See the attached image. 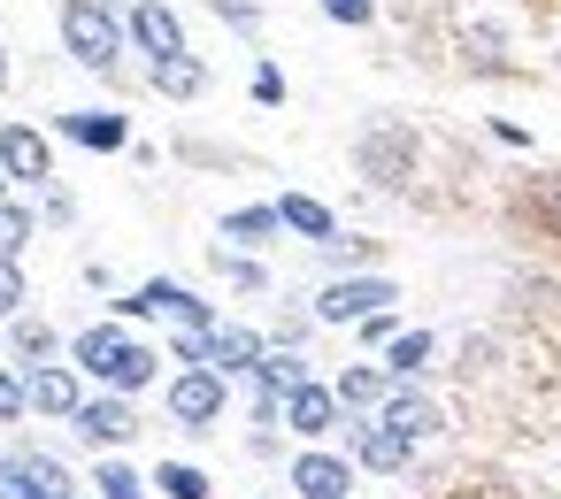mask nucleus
<instances>
[{"label":"nucleus","instance_id":"obj_13","mask_svg":"<svg viewBox=\"0 0 561 499\" xmlns=\"http://www.w3.org/2000/svg\"><path fill=\"white\" fill-rule=\"evenodd\" d=\"M70 430H78V438H93V445H124V438L139 430V415H131V399H124V392H101V399H85V407L70 415Z\"/></svg>","mask_w":561,"mask_h":499},{"label":"nucleus","instance_id":"obj_22","mask_svg":"<svg viewBox=\"0 0 561 499\" xmlns=\"http://www.w3.org/2000/svg\"><path fill=\"white\" fill-rule=\"evenodd\" d=\"M32 231H39V216H32V208L0 200V262H16V254L32 246Z\"/></svg>","mask_w":561,"mask_h":499},{"label":"nucleus","instance_id":"obj_4","mask_svg":"<svg viewBox=\"0 0 561 499\" xmlns=\"http://www.w3.org/2000/svg\"><path fill=\"white\" fill-rule=\"evenodd\" d=\"M62 491H78V484L55 453H39V445L0 453V499H62Z\"/></svg>","mask_w":561,"mask_h":499},{"label":"nucleus","instance_id":"obj_30","mask_svg":"<svg viewBox=\"0 0 561 499\" xmlns=\"http://www.w3.org/2000/svg\"><path fill=\"white\" fill-rule=\"evenodd\" d=\"M392 338H400V315H392V307L362 315V346H392Z\"/></svg>","mask_w":561,"mask_h":499},{"label":"nucleus","instance_id":"obj_2","mask_svg":"<svg viewBox=\"0 0 561 499\" xmlns=\"http://www.w3.org/2000/svg\"><path fill=\"white\" fill-rule=\"evenodd\" d=\"M131 39V16H116V0H62V55L78 70H116Z\"/></svg>","mask_w":561,"mask_h":499},{"label":"nucleus","instance_id":"obj_18","mask_svg":"<svg viewBox=\"0 0 561 499\" xmlns=\"http://www.w3.org/2000/svg\"><path fill=\"white\" fill-rule=\"evenodd\" d=\"M377 415H385V422H392L400 438H431V430H438V407H431V399H423L415 384H392Z\"/></svg>","mask_w":561,"mask_h":499},{"label":"nucleus","instance_id":"obj_25","mask_svg":"<svg viewBox=\"0 0 561 499\" xmlns=\"http://www.w3.org/2000/svg\"><path fill=\"white\" fill-rule=\"evenodd\" d=\"M316 254H323L339 277H354L362 262H377V239H331V246H316Z\"/></svg>","mask_w":561,"mask_h":499},{"label":"nucleus","instance_id":"obj_10","mask_svg":"<svg viewBox=\"0 0 561 499\" xmlns=\"http://www.w3.org/2000/svg\"><path fill=\"white\" fill-rule=\"evenodd\" d=\"M293 491L300 499H354V453H293Z\"/></svg>","mask_w":561,"mask_h":499},{"label":"nucleus","instance_id":"obj_32","mask_svg":"<svg viewBox=\"0 0 561 499\" xmlns=\"http://www.w3.org/2000/svg\"><path fill=\"white\" fill-rule=\"evenodd\" d=\"M254 101H262V108H277V101H285V70H277V62H262V70H254Z\"/></svg>","mask_w":561,"mask_h":499},{"label":"nucleus","instance_id":"obj_17","mask_svg":"<svg viewBox=\"0 0 561 499\" xmlns=\"http://www.w3.org/2000/svg\"><path fill=\"white\" fill-rule=\"evenodd\" d=\"M331 392L346 399V415H377V407H385V392H392V369H377V361H346Z\"/></svg>","mask_w":561,"mask_h":499},{"label":"nucleus","instance_id":"obj_12","mask_svg":"<svg viewBox=\"0 0 561 499\" xmlns=\"http://www.w3.org/2000/svg\"><path fill=\"white\" fill-rule=\"evenodd\" d=\"M131 47H139L147 62L185 55V24H178V9H170V0H139V9H131Z\"/></svg>","mask_w":561,"mask_h":499},{"label":"nucleus","instance_id":"obj_27","mask_svg":"<svg viewBox=\"0 0 561 499\" xmlns=\"http://www.w3.org/2000/svg\"><path fill=\"white\" fill-rule=\"evenodd\" d=\"M9 338H16V353H24V361H47V353H55V330H47L39 315H16V323H9Z\"/></svg>","mask_w":561,"mask_h":499},{"label":"nucleus","instance_id":"obj_29","mask_svg":"<svg viewBox=\"0 0 561 499\" xmlns=\"http://www.w3.org/2000/svg\"><path fill=\"white\" fill-rule=\"evenodd\" d=\"M32 415V392H24V369H0V422H24Z\"/></svg>","mask_w":561,"mask_h":499},{"label":"nucleus","instance_id":"obj_28","mask_svg":"<svg viewBox=\"0 0 561 499\" xmlns=\"http://www.w3.org/2000/svg\"><path fill=\"white\" fill-rule=\"evenodd\" d=\"M24 300H32L24 269H16V262H0V323H16V315H24Z\"/></svg>","mask_w":561,"mask_h":499},{"label":"nucleus","instance_id":"obj_11","mask_svg":"<svg viewBox=\"0 0 561 499\" xmlns=\"http://www.w3.org/2000/svg\"><path fill=\"white\" fill-rule=\"evenodd\" d=\"M0 162H9L16 185H39V193L55 185V147H47L32 124H9V131H0Z\"/></svg>","mask_w":561,"mask_h":499},{"label":"nucleus","instance_id":"obj_24","mask_svg":"<svg viewBox=\"0 0 561 499\" xmlns=\"http://www.w3.org/2000/svg\"><path fill=\"white\" fill-rule=\"evenodd\" d=\"M93 484H101V499H147V484H154V476H139V468H124V461L108 453V461L93 468Z\"/></svg>","mask_w":561,"mask_h":499},{"label":"nucleus","instance_id":"obj_23","mask_svg":"<svg viewBox=\"0 0 561 499\" xmlns=\"http://www.w3.org/2000/svg\"><path fill=\"white\" fill-rule=\"evenodd\" d=\"M154 491H162V499H208V476H201L193 461H162V468H154Z\"/></svg>","mask_w":561,"mask_h":499},{"label":"nucleus","instance_id":"obj_3","mask_svg":"<svg viewBox=\"0 0 561 499\" xmlns=\"http://www.w3.org/2000/svg\"><path fill=\"white\" fill-rule=\"evenodd\" d=\"M224 399H231V376L224 369H178L170 392H162V407H170L178 430H216L224 422Z\"/></svg>","mask_w":561,"mask_h":499},{"label":"nucleus","instance_id":"obj_7","mask_svg":"<svg viewBox=\"0 0 561 499\" xmlns=\"http://www.w3.org/2000/svg\"><path fill=\"white\" fill-rule=\"evenodd\" d=\"M339 422H346V399H339L331 384L300 376V384L285 392V430H293V438H331Z\"/></svg>","mask_w":561,"mask_h":499},{"label":"nucleus","instance_id":"obj_14","mask_svg":"<svg viewBox=\"0 0 561 499\" xmlns=\"http://www.w3.org/2000/svg\"><path fill=\"white\" fill-rule=\"evenodd\" d=\"M262 353H270V338L247 330V323H216L208 330V369H224V376H254Z\"/></svg>","mask_w":561,"mask_h":499},{"label":"nucleus","instance_id":"obj_21","mask_svg":"<svg viewBox=\"0 0 561 499\" xmlns=\"http://www.w3.org/2000/svg\"><path fill=\"white\" fill-rule=\"evenodd\" d=\"M277 231H285L277 200H270V208H231V216H224V239H231V246H270Z\"/></svg>","mask_w":561,"mask_h":499},{"label":"nucleus","instance_id":"obj_1","mask_svg":"<svg viewBox=\"0 0 561 499\" xmlns=\"http://www.w3.org/2000/svg\"><path fill=\"white\" fill-rule=\"evenodd\" d=\"M70 361L93 376V384H108V392H147L154 384V346H139L124 323H93V330H78L70 338Z\"/></svg>","mask_w":561,"mask_h":499},{"label":"nucleus","instance_id":"obj_16","mask_svg":"<svg viewBox=\"0 0 561 499\" xmlns=\"http://www.w3.org/2000/svg\"><path fill=\"white\" fill-rule=\"evenodd\" d=\"M408 162H415V139H408V131H369V139H362V177L400 185V177H408Z\"/></svg>","mask_w":561,"mask_h":499},{"label":"nucleus","instance_id":"obj_31","mask_svg":"<svg viewBox=\"0 0 561 499\" xmlns=\"http://www.w3.org/2000/svg\"><path fill=\"white\" fill-rule=\"evenodd\" d=\"M323 16H331V24H354V32H362V24L377 16V0H323Z\"/></svg>","mask_w":561,"mask_h":499},{"label":"nucleus","instance_id":"obj_6","mask_svg":"<svg viewBox=\"0 0 561 499\" xmlns=\"http://www.w3.org/2000/svg\"><path fill=\"white\" fill-rule=\"evenodd\" d=\"M24 392H32V415L70 422V415L85 407V369H78V361H32V369H24Z\"/></svg>","mask_w":561,"mask_h":499},{"label":"nucleus","instance_id":"obj_36","mask_svg":"<svg viewBox=\"0 0 561 499\" xmlns=\"http://www.w3.org/2000/svg\"><path fill=\"white\" fill-rule=\"evenodd\" d=\"M553 216H561V193H553Z\"/></svg>","mask_w":561,"mask_h":499},{"label":"nucleus","instance_id":"obj_8","mask_svg":"<svg viewBox=\"0 0 561 499\" xmlns=\"http://www.w3.org/2000/svg\"><path fill=\"white\" fill-rule=\"evenodd\" d=\"M55 131L70 147H93V154H124L131 147V116L124 108H70V116H55Z\"/></svg>","mask_w":561,"mask_h":499},{"label":"nucleus","instance_id":"obj_33","mask_svg":"<svg viewBox=\"0 0 561 499\" xmlns=\"http://www.w3.org/2000/svg\"><path fill=\"white\" fill-rule=\"evenodd\" d=\"M216 16H224L231 32H254V24H262V9H254V0H216Z\"/></svg>","mask_w":561,"mask_h":499},{"label":"nucleus","instance_id":"obj_15","mask_svg":"<svg viewBox=\"0 0 561 499\" xmlns=\"http://www.w3.org/2000/svg\"><path fill=\"white\" fill-rule=\"evenodd\" d=\"M147 78H154V93L162 101H201L208 93V62L185 47V55H162V62H147Z\"/></svg>","mask_w":561,"mask_h":499},{"label":"nucleus","instance_id":"obj_34","mask_svg":"<svg viewBox=\"0 0 561 499\" xmlns=\"http://www.w3.org/2000/svg\"><path fill=\"white\" fill-rule=\"evenodd\" d=\"M0 93H9V47H0Z\"/></svg>","mask_w":561,"mask_h":499},{"label":"nucleus","instance_id":"obj_20","mask_svg":"<svg viewBox=\"0 0 561 499\" xmlns=\"http://www.w3.org/2000/svg\"><path fill=\"white\" fill-rule=\"evenodd\" d=\"M431 353H438V338H431V330H400V338L385 346V369H392V384H415V376L431 369Z\"/></svg>","mask_w":561,"mask_h":499},{"label":"nucleus","instance_id":"obj_19","mask_svg":"<svg viewBox=\"0 0 561 499\" xmlns=\"http://www.w3.org/2000/svg\"><path fill=\"white\" fill-rule=\"evenodd\" d=\"M277 216H285V231H300L308 246H331V239H339V216H331L323 200H308V193H285Z\"/></svg>","mask_w":561,"mask_h":499},{"label":"nucleus","instance_id":"obj_35","mask_svg":"<svg viewBox=\"0 0 561 499\" xmlns=\"http://www.w3.org/2000/svg\"><path fill=\"white\" fill-rule=\"evenodd\" d=\"M9 185H16V177H9V162H0V200H9Z\"/></svg>","mask_w":561,"mask_h":499},{"label":"nucleus","instance_id":"obj_9","mask_svg":"<svg viewBox=\"0 0 561 499\" xmlns=\"http://www.w3.org/2000/svg\"><path fill=\"white\" fill-rule=\"evenodd\" d=\"M346 445H354V461H362V468H377V476H400V468H408V453H415V438H400L385 415H362V422L346 430Z\"/></svg>","mask_w":561,"mask_h":499},{"label":"nucleus","instance_id":"obj_5","mask_svg":"<svg viewBox=\"0 0 561 499\" xmlns=\"http://www.w3.org/2000/svg\"><path fill=\"white\" fill-rule=\"evenodd\" d=\"M392 300H400L392 277H331V285L316 292V323H362V315H377V307H392Z\"/></svg>","mask_w":561,"mask_h":499},{"label":"nucleus","instance_id":"obj_26","mask_svg":"<svg viewBox=\"0 0 561 499\" xmlns=\"http://www.w3.org/2000/svg\"><path fill=\"white\" fill-rule=\"evenodd\" d=\"M216 269H224L239 292H270V269H262V262H247V254H231V246H216Z\"/></svg>","mask_w":561,"mask_h":499}]
</instances>
